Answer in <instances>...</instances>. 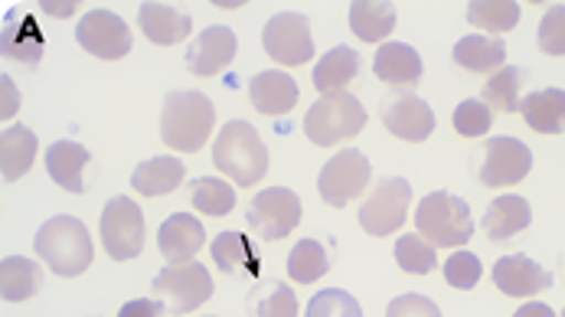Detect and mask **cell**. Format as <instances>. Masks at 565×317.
<instances>
[{
  "label": "cell",
  "mask_w": 565,
  "mask_h": 317,
  "mask_svg": "<svg viewBox=\"0 0 565 317\" xmlns=\"http://www.w3.org/2000/svg\"><path fill=\"white\" fill-rule=\"evenodd\" d=\"M533 223V210L523 197L516 193H507V197H497L484 213V236L490 242H507V239L520 236L526 226Z\"/></svg>",
  "instance_id": "obj_22"
},
{
  "label": "cell",
  "mask_w": 565,
  "mask_h": 317,
  "mask_svg": "<svg viewBox=\"0 0 565 317\" xmlns=\"http://www.w3.org/2000/svg\"><path fill=\"white\" fill-rule=\"evenodd\" d=\"M533 167V155L516 138H487L484 163H481V183L484 187H513L520 183Z\"/></svg>",
  "instance_id": "obj_13"
},
{
  "label": "cell",
  "mask_w": 565,
  "mask_h": 317,
  "mask_svg": "<svg viewBox=\"0 0 565 317\" xmlns=\"http://www.w3.org/2000/svg\"><path fill=\"white\" fill-rule=\"evenodd\" d=\"M523 82H526V70L520 66H503L500 73H493L490 80L484 82V102L493 108V112H520L523 98Z\"/></svg>",
  "instance_id": "obj_32"
},
{
  "label": "cell",
  "mask_w": 565,
  "mask_h": 317,
  "mask_svg": "<svg viewBox=\"0 0 565 317\" xmlns=\"http://www.w3.org/2000/svg\"><path fill=\"white\" fill-rule=\"evenodd\" d=\"M138 23H141L145 36L151 43H158V46H173V43L186 40L190 30H193L190 13H183L177 7H167V3H141Z\"/></svg>",
  "instance_id": "obj_21"
},
{
  "label": "cell",
  "mask_w": 565,
  "mask_h": 317,
  "mask_svg": "<svg viewBox=\"0 0 565 317\" xmlns=\"http://www.w3.org/2000/svg\"><path fill=\"white\" fill-rule=\"evenodd\" d=\"M451 125L465 138H484L487 131H490V125H493V108L487 105L484 98H468V102H461L455 108Z\"/></svg>",
  "instance_id": "obj_37"
},
{
  "label": "cell",
  "mask_w": 565,
  "mask_h": 317,
  "mask_svg": "<svg viewBox=\"0 0 565 317\" xmlns=\"http://www.w3.org/2000/svg\"><path fill=\"white\" fill-rule=\"evenodd\" d=\"M327 268H330V258L318 239H301L288 255V275L301 285L318 282L321 275H327Z\"/></svg>",
  "instance_id": "obj_35"
},
{
  "label": "cell",
  "mask_w": 565,
  "mask_h": 317,
  "mask_svg": "<svg viewBox=\"0 0 565 317\" xmlns=\"http://www.w3.org/2000/svg\"><path fill=\"white\" fill-rule=\"evenodd\" d=\"M513 317H556V311L550 305H543V302H530V305H523Z\"/></svg>",
  "instance_id": "obj_46"
},
{
  "label": "cell",
  "mask_w": 565,
  "mask_h": 317,
  "mask_svg": "<svg viewBox=\"0 0 565 317\" xmlns=\"http://www.w3.org/2000/svg\"><path fill=\"white\" fill-rule=\"evenodd\" d=\"M40 10L50 13V17H73V13L79 10V3H76V0H66V3H63V0H43Z\"/></svg>",
  "instance_id": "obj_45"
},
{
  "label": "cell",
  "mask_w": 565,
  "mask_h": 317,
  "mask_svg": "<svg viewBox=\"0 0 565 317\" xmlns=\"http://www.w3.org/2000/svg\"><path fill=\"white\" fill-rule=\"evenodd\" d=\"M248 98H252L255 112H262V115H271V118L288 115L298 105V82L288 73L268 70L248 82Z\"/></svg>",
  "instance_id": "obj_19"
},
{
  "label": "cell",
  "mask_w": 565,
  "mask_h": 317,
  "mask_svg": "<svg viewBox=\"0 0 565 317\" xmlns=\"http://www.w3.org/2000/svg\"><path fill=\"white\" fill-rule=\"evenodd\" d=\"M213 163L236 187H255L268 173V148L248 121L236 118V121H226L223 131L216 135Z\"/></svg>",
  "instance_id": "obj_3"
},
{
  "label": "cell",
  "mask_w": 565,
  "mask_h": 317,
  "mask_svg": "<svg viewBox=\"0 0 565 317\" xmlns=\"http://www.w3.org/2000/svg\"><path fill=\"white\" fill-rule=\"evenodd\" d=\"M236 53H239V40L230 27H206L186 50V70L193 76L210 80V76H220L223 70H230Z\"/></svg>",
  "instance_id": "obj_14"
},
{
  "label": "cell",
  "mask_w": 565,
  "mask_h": 317,
  "mask_svg": "<svg viewBox=\"0 0 565 317\" xmlns=\"http://www.w3.org/2000/svg\"><path fill=\"white\" fill-rule=\"evenodd\" d=\"M76 40L85 53H92L95 60H105V63L125 60L131 53V30L111 10H88L79 20Z\"/></svg>",
  "instance_id": "obj_12"
},
{
  "label": "cell",
  "mask_w": 565,
  "mask_h": 317,
  "mask_svg": "<svg viewBox=\"0 0 565 317\" xmlns=\"http://www.w3.org/2000/svg\"><path fill=\"white\" fill-rule=\"evenodd\" d=\"M151 292H158L170 315H190L213 298V278L200 262L163 265L151 282Z\"/></svg>",
  "instance_id": "obj_6"
},
{
  "label": "cell",
  "mask_w": 565,
  "mask_h": 317,
  "mask_svg": "<svg viewBox=\"0 0 565 317\" xmlns=\"http://www.w3.org/2000/svg\"><path fill=\"white\" fill-rule=\"evenodd\" d=\"M383 125L390 128V135H396L399 141L422 145L431 131H435V112L428 108V102H422L418 95H399L386 105L383 112Z\"/></svg>",
  "instance_id": "obj_17"
},
{
  "label": "cell",
  "mask_w": 565,
  "mask_h": 317,
  "mask_svg": "<svg viewBox=\"0 0 565 317\" xmlns=\"http://www.w3.org/2000/svg\"><path fill=\"white\" fill-rule=\"evenodd\" d=\"M213 262L226 272V275H248L258 278L262 275V258L255 252V245L248 242V236L230 230L213 239Z\"/></svg>",
  "instance_id": "obj_26"
},
{
  "label": "cell",
  "mask_w": 565,
  "mask_h": 317,
  "mask_svg": "<svg viewBox=\"0 0 565 317\" xmlns=\"http://www.w3.org/2000/svg\"><path fill=\"white\" fill-rule=\"evenodd\" d=\"M252 317H298V298L285 282H275L258 302H252Z\"/></svg>",
  "instance_id": "obj_39"
},
{
  "label": "cell",
  "mask_w": 565,
  "mask_h": 317,
  "mask_svg": "<svg viewBox=\"0 0 565 317\" xmlns=\"http://www.w3.org/2000/svg\"><path fill=\"white\" fill-rule=\"evenodd\" d=\"M301 200L295 190L288 187H268L262 193L252 197L248 210H245V220H248V230L265 242H278V239L291 236L301 223Z\"/></svg>",
  "instance_id": "obj_8"
},
{
  "label": "cell",
  "mask_w": 565,
  "mask_h": 317,
  "mask_svg": "<svg viewBox=\"0 0 565 317\" xmlns=\"http://www.w3.org/2000/svg\"><path fill=\"white\" fill-rule=\"evenodd\" d=\"M445 278L451 288L458 292H471L478 282H481V262L475 252H455L448 262H445Z\"/></svg>",
  "instance_id": "obj_40"
},
{
  "label": "cell",
  "mask_w": 565,
  "mask_h": 317,
  "mask_svg": "<svg viewBox=\"0 0 565 317\" xmlns=\"http://www.w3.org/2000/svg\"><path fill=\"white\" fill-rule=\"evenodd\" d=\"M415 230L435 249H458L475 236L471 207L448 190H431L415 210Z\"/></svg>",
  "instance_id": "obj_4"
},
{
  "label": "cell",
  "mask_w": 565,
  "mask_h": 317,
  "mask_svg": "<svg viewBox=\"0 0 565 317\" xmlns=\"http://www.w3.org/2000/svg\"><path fill=\"white\" fill-rule=\"evenodd\" d=\"M43 288V268L33 258L7 255L0 262V298L3 302H26Z\"/></svg>",
  "instance_id": "obj_29"
},
{
  "label": "cell",
  "mask_w": 565,
  "mask_h": 317,
  "mask_svg": "<svg viewBox=\"0 0 565 317\" xmlns=\"http://www.w3.org/2000/svg\"><path fill=\"white\" fill-rule=\"evenodd\" d=\"M468 20L478 30L510 33L520 23V3H513V0H471L468 3Z\"/></svg>",
  "instance_id": "obj_33"
},
{
  "label": "cell",
  "mask_w": 565,
  "mask_h": 317,
  "mask_svg": "<svg viewBox=\"0 0 565 317\" xmlns=\"http://www.w3.org/2000/svg\"><path fill=\"white\" fill-rule=\"evenodd\" d=\"M370 177H373V167H370L366 155H360L356 148H347L321 167L318 193L330 207H347L370 187Z\"/></svg>",
  "instance_id": "obj_11"
},
{
  "label": "cell",
  "mask_w": 565,
  "mask_h": 317,
  "mask_svg": "<svg viewBox=\"0 0 565 317\" xmlns=\"http://www.w3.org/2000/svg\"><path fill=\"white\" fill-rule=\"evenodd\" d=\"M366 125V108L356 95L350 92H333L321 95L308 115H305V135L311 138V145L318 148H333L353 135H360Z\"/></svg>",
  "instance_id": "obj_5"
},
{
  "label": "cell",
  "mask_w": 565,
  "mask_h": 317,
  "mask_svg": "<svg viewBox=\"0 0 565 317\" xmlns=\"http://www.w3.org/2000/svg\"><path fill=\"white\" fill-rule=\"evenodd\" d=\"M36 160V135L26 125H10L0 131V173L7 183L20 180Z\"/></svg>",
  "instance_id": "obj_25"
},
{
  "label": "cell",
  "mask_w": 565,
  "mask_h": 317,
  "mask_svg": "<svg viewBox=\"0 0 565 317\" xmlns=\"http://www.w3.org/2000/svg\"><path fill=\"white\" fill-rule=\"evenodd\" d=\"M523 121L536 135H563L565 131V92L563 88H540L523 98L520 105Z\"/></svg>",
  "instance_id": "obj_23"
},
{
  "label": "cell",
  "mask_w": 565,
  "mask_h": 317,
  "mask_svg": "<svg viewBox=\"0 0 565 317\" xmlns=\"http://www.w3.org/2000/svg\"><path fill=\"white\" fill-rule=\"evenodd\" d=\"M0 50L7 60H17L23 66H36L43 60V33L36 27V17L30 10H7L3 30H0Z\"/></svg>",
  "instance_id": "obj_16"
},
{
  "label": "cell",
  "mask_w": 565,
  "mask_h": 317,
  "mask_svg": "<svg viewBox=\"0 0 565 317\" xmlns=\"http://www.w3.org/2000/svg\"><path fill=\"white\" fill-rule=\"evenodd\" d=\"M493 285L503 295H510V298H530V295L550 292L553 288V275L543 265H536L530 255L516 252V255L497 258V265H493Z\"/></svg>",
  "instance_id": "obj_15"
},
{
  "label": "cell",
  "mask_w": 565,
  "mask_h": 317,
  "mask_svg": "<svg viewBox=\"0 0 565 317\" xmlns=\"http://www.w3.org/2000/svg\"><path fill=\"white\" fill-rule=\"evenodd\" d=\"M203 242H206L203 223L193 213H173L170 220H163L161 230H158V249L167 258V265L193 262L196 252L203 249Z\"/></svg>",
  "instance_id": "obj_18"
},
{
  "label": "cell",
  "mask_w": 565,
  "mask_h": 317,
  "mask_svg": "<svg viewBox=\"0 0 565 317\" xmlns=\"http://www.w3.org/2000/svg\"><path fill=\"white\" fill-rule=\"evenodd\" d=\"M193 207L196 213H206V216H226L233 213L236 207V187H230L223 177H200L193 183Z\"/></svg>",
  "instance_id": "obj_34"
},
{
  "label": "cell",
  "mask_w": 565,
  "mask_h": 317,
  "mask_svg": "<svg viewBox=\"0 0 565 317\" xmlns=\"http://www.w3.org/2000/svg\"><path fill=\"white\" fill-rule=\"evenodd\" d=\"M350 30L363 43H383L396 30V7L380 0H356L350 3Z\"/></svg>",
  "instance_id": "obj_30"
},
{
  "label": "cell",
  "mask_w": 565,
  "mask_h": 317,
  "mask_svg": "<svg viewBox=\"0 0 565 317\" xmlns=\"http://www.w3.org/2000/svg\"><path fill=\"white\" fill-rule=\"evenodd\" d=\"M0 92H3L0 118H3V121H10V118L20 112V92H17V85L10 82V76H0Z\"/></svg>",
  "instance_id": "obj_44"
},
{
  "label": "cell",
  "mask_w": 565,
  "mask_h": 317,
  "mask_svg": "<svg viewBox=\"0 0 565 317\" xmlns=\"http://www.w3.org/2000/svg\"><path fill=\"white\" fill-rule=\"evenodd\" d=\"M356 73H360V53L350 50V46H333L315 66V88L321 95L343 92L350 82L356 80Z\"/></svg>",
  "instance_id": "obj_31"
},
{
  "label": "cell",
  "mask_w": 565,
  "mask_h": 317,
  "mask_svg": "<svg viewBox=\"0 0 565 317\" xmlns=\"http://www.w3.org/2000/svg\"><path fill=\"white\" fill-rule=\"evenodd\" d=\"M216 125V108L203 92H170L163 98L161 141L180 155H196Z\"/></svg>",
  "instance_id": "obj_1"
},
{
  "label": "cell",
  "mask_w": 565,
  "mask_h": 317,
  "mask_svg": "<svg viewBox=\"0 0 565 317\" xmlns=\"http://www.w3.org/2000/svg\"><path fill=\"white\" fill-rule=\"evenodd\" d=\"M408 203H412V183L405 177H383L366 197V203L360 207V226L370 236H393L403 230Z\"/></svg>",
  "instance_id": "obj_9"
},
{
  "label": "cell",
  "mask_w": 565,
  "mask_h": 317,
  "mask_svg": "<svg viewBox=\"0 0 565 317\" xmlns=\"http://www.w3.org/2000/svg\"><path fill=\"white\" fill-rule=\"evenodd\" d=\"M455 63L468 73H500L503 70V60H507V46L500 36H481V33H471L465 40L455 43Z\"/></svg>",
  "instance_id": "obj_28"
},
{
  "label": "cell",
  "mask_w": 565,
  "mask_h": 317,
  "mask_svg": "<svg viewBox=\"0 0 565 317\" xmlns=\"http://www.w3.org/2000/svg\"><path fill=\"white\" fill-rule=\"evenodd\" d=\"M396 262H399V268L408 272V275H428L438 265L435 245L428 239L412 236V233L396 239Z\"/></svg>",
  "instance_id": "obj_36"
},
{
  "label": "cell",
  "mask_w": 565,
  "mask_h": 317,
  "mask_svg": "<svg viewBox=\"0 0 565 317\" xmlns=\"http://www.w3.org/2000/svg\"><path fill=\"white\" fill-rule=\"evenodd\" d=\"M265 53L281 63V66H305L315 56V36H311V20L305 13L285 10L275 13L265 30H262Z\"/></svg>",
  "instance_id": "obj_10"
},
{
  "label": "cell",
  "mask_w": 565,
  "mask_h": 317,
  "mask_svg": "<svg viewBox=\"0 0 565 317\" xmlns=\"http://www.w3.org/2000/svg\"><path fill=\"white\" fill-rule=\"evenodd\" d=\"M563 317H565V308H563Z\"/></svg>",
  "instance_id": "obj_47"
},
{
  "label": "cell",
  "mask_w": 565,
  "mask_h": 317,
  "mask_svg": "<svg viewBox=\"0 0 565 317\" xmlns=\"http://www.w3.org/2000/svg\"><path fill=\"white\" fill-rule=\"evenodd\" d=\"M163 302H154V298H135V302H128L118 317H161L163 315Z\"/></svg>",
  "instance_id": "obj_43"
},
{
  "label": "cell",
  "mask_w": 565,
  "mask_h": 317,
  "mask_svg": "<svg viewBox=\"0 0 565 317\" xmlns=\"http://www.w3.org/2000/svg\"><path fill=\"white\" fill-rule=\"evenodd\" d=\"M386 317H441L438 305L425 295H399L390 302Z\"/></svg>",
  "instance_id": "obj_42"
},
{
  "label": "cell",
  "mask_w": 565,
  "mask_h": 317,
  "mask_svg": "<svg viewBox=\"0 0 565 317\" xmlns=\"http://www.w3.org/2000/svg\"><path fill=\"white\" fill-rule=\"evenodd\" d=\"M88 160H92V155H88L82 145H76V141H56V145H50V151H46V173H50L53 183H60L63 190H70V193H85L82 173H85Z\"/></svg>",
  "instance_id": "obj_24"
},
{
  "label": "cell",
  "mask_w": 565,
  "mask_h": 317,
  "mask_svg": "<svg viewBox=\"0 0 565 317\" xmlns=\"http://www.w3.org/2000/svg\"><path fill=\"white\" fill-rule=\"evenodd\" d=\"M102 242L115 262H131L145 252V213L131 197H111L102 210Z\"/></svg>",
  "instance_id": "obj_7"
},
{
  "label": "cell",
  "mask_w": 565,
  "mask_h": 317,
  "mask_svg": "<svg viewBox=\"0 0 565 317\" xmlns=\"http://www.w3.org/2000/svg\"><path fill=\"white\" fill-rule=\"evenodd\" d=\"M305 317H363V308L360 302L343 292V288H327V292H318L308 305Z\"/></svg>",
  "instance_id": "obj_38"
},
{
  "label": "cell",
  "mask_w": 565,
  "mask_h": 317,
  "mask_svg": "<svg viewBox=\"0 0 565 317\" xmlns=\"http://www.w3.org/2000/svg\"><path fill=\"white\" fill-rule=\"evenodd\" d=\"M183 177H186L183 160L151 158L135 167V173H131V187H135L141 197H167V193H173V190L183 183Z\"/></svg>",
  "instance_id": "obj_27"
},
{
  "label": "cell",
  "mask_w": 565,
  "mask_h": 317,
  "mask_svg": "<svg viewBox=\"0 0 565 317\" xmlns=\"http://www.w3.org/2000/svg\"><path fill=\"white\" fill-rule=\"evenodd\" d=\"M422 56L408 43H383L373 56V73L376 80L396 88H412L422 80Z\"/></svg>",
  "instance_id": "obj_20"
},
{
  "label": "cell",
  "mask_w": 565,
  "mask_h": 317,
  "mask_svg": "<svg viewBox=\"0 0 565 317\" xmlns=\"http://www.w3.org/2000/svg\"><path fill=\"white\" fill-rule=\"evenodd\" d=\"M540 50L546 56H565V7L556 3L546 10L540 23Z\"/></svg>",
  "instance_id": "obj_41"
},
{
  "label": "cell",
  "mask_w": 565,
  "mask_h": 317,
  "mask_svg": "<svg viewBox=\"0 0 565 317\" xmlns=\"http://www.w3.org/2000/svg\"><path fill=\"white\" fill-rule=\"evenodd\" d=\"M33 245H36V255L43 258V265H50L63 278H76L95 262L92 236H88L85 223L76 216L46 220L33 239Z\"/></svg>",
  "instance_id": "obj_2"
}]
</instances>
